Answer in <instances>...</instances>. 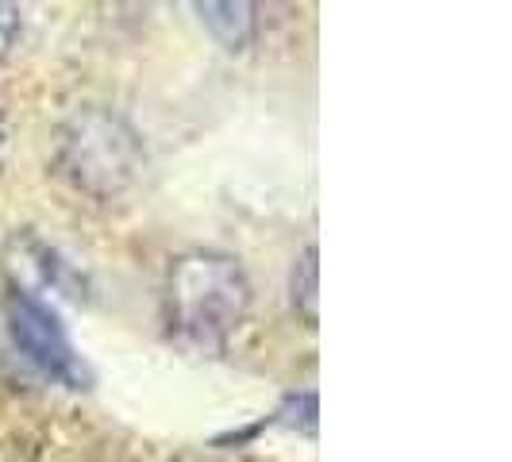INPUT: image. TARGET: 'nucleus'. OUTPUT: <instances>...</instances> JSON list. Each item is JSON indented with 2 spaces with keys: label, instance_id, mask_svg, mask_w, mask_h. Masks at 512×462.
Returning a JSON list of instances; mask_svg holds the SVG:
<instances>
[{
  "label": "nucleus",
  "instance_id": "nucleus-3",
  "mask_svg": "<svg viewBox=\"0 0 512 462\" xmlns=\"http://www.w3.org/2000/svg\"><path fill=\"white\" fill-rule=\"evenodd\" d=\"M4 328H8L12 347L43 378L70 385V389H89L93 374H89L85 359L77 355V347L70 343L58 312L47 301H35V297L8 289V297H4Z\"/></svg>",
  "mask_w": 512,
  "mask_h": 462
},
{
  "label": "nucleus",
  "instance_id": "nucleus-2",
  "mask_svg": "<svg viewBox=\"0 0 512 462\" xmlns=\"http://www.w3.org/2000/svg\"><path fill=\"white\" fill-rule=\"evenodd\" d=\"M54 166L77 193L112 205L135 189L147 166V151L124 112L108 104H81L58 128Z\"/></svg>",
  "mask_w": 512,
  "mask_h": 462
},
{
  "label": "nucleus",
  "instance_id": "nucleus-7",
  "mask_svg": "<svg viewBox=\"0 0 512 462\" xmlns=\"http://www.w3.org/2000/svg\"><path fill=\"white\" fill-rule=\"evenodd\" d=\"M16 35H20V8L8 4V0H0V58L12 51Z\"/></svg>",
  "mask_w": 512,
  "mask_h": 462
},
{
  "label": "nucleus",
  "instance_id": "nucleus-1",
  "mask_svg": "<svg viewBox=\"0 0 512 462\" xmlns=\"http://www.w3.org/2000/svg\"><path fill=\"white\" fill-rule=\"evenodd\" d=\"M251 278L239 258L224 251H185L170 258L162 285V312L170 339L193 355H220L247 320Z\"/></svg>",
  "mask_w": 512,
  "mask_h": 462
},
{
  "label": "nucleus",
  "instance_id": "nucleus-4",
  "mask_svg": "<svg viewBox=\"0 0 512 462\" xmlns=\"http://www.w3.org/2000/svg\"><path fill=\"white\" fill-rule=\"evenodd\" d=\"M4 270H8V289L43 301V293H58L81 301L85 297V278L77 274L66 258L54 251L51 243H43L35 231H16L4 247Z\"/></svg>",
  "mask_w": 512,
  "mask_h": 462
},
{
  "label": "nucleus",
  "instance_id": "nucleus-6",
  "mask_svg": "<svg viewBox=\"0 0 512 462\" xmlns=\"http://www.w3.org/2000/svg\"><path fill=\"white\" fill-rule=\"evenodd\" d=\"M293 308L308 328L320 320V266H316V247H305V255L293 266Z\"/></svg>",
  "mask_w": 512,
  "mask_h": 462
},
{
  "label": "nucleus",
  "instance_id": "nucleus-5",
  "mask_svg": "<svg viewBox=\"0 0 512 462\" xmlns=\"http://www.w3.org/2000/svg\"><path fill=\"white\" fill-rule=\"evenodd\" d=\"M197 16L208 27V35L224 47V51L239 54L251 47L255 39V8L243 0H220V4H197Z\"/></svg>",
  "mask_w": 512,
  "mask_h": 462
}]
</instances>
